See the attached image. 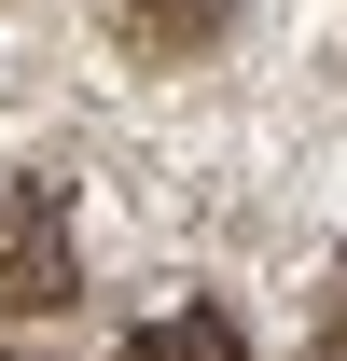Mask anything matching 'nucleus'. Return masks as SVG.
<instances>
[{"instance_id":"1","label":"nucleus","mask_w":347,"mask_h":361,"mask_svg":"<svg viewBox=\"0 0 347 361\" xmlns=\"http://www.w3.org/2000/svg\"><path fill=\"white\" fill-rule=\"evenodd\" d=\"M70 292H84V250H70L56 180H0V319H42Z\"/></svg>"},{"instance_id":"2","label":"nucleus","mask_w":347,"mask_h":361,"mask_svg":"<svg viewBox=\"0 0 347 361\" xmlns=\"http://www.w3.org/2000/svg\"><path fill=\"white\" fill-rule=\"evenodd\" d=\"M222 28H236V0H111V42L153 56V70H195Z\"/></svg>"},{"instance_id":"4","label":"nucleus","mask_w":347,"mask_h":361,"mask_svg":"<svg viewBox=\"0 0 347 361\" xmlns=\"http://www.w3.org/2000/svg\"><path fill=\"white\" fill-rule=\"evenodd\" d=\"M319 361H347V278H334V306H319Z\"/></svg>"},{"instance_id":"3","label":"nucleus","mask_w":347,"mask_h":361,"mask_svg":"<svg viewBox=\"0 0 347 361\" xmlns=\"http://www.w3.org/2000/svg\"><path fill=\"white\" fill-rule=\"evenodd\" d=\"M111 361H250V334H236L222 306H167V319H139Z\"/></svg>"}]
</instances>
